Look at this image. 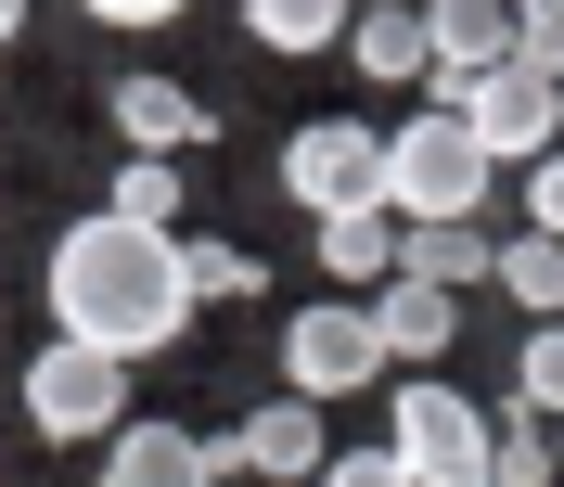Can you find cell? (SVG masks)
Wrapping results in <instances>:
<instances>
[{
    "label": "cell",
    "instance_id": "obj_1",
    "mask_svg": "<svg viewBox=\"0 0 564 487\" xmlns=\"http://www.w3.org/2000/svg\"><path fill=\"white\" fill-rule=\"evenodd\" d=\"M52 334H77V347H116V359H154V347H180V321L206 309L193 295V244L180 231H154V218H116V206H90L65 244H52Z\"/></svg>",
    "mask_w": 564,
    "mask_h": 487
},
{
    "label": "cell",
    "instance_id": "obj_2",
    "mask_svg": "<svg viewBox=\"0 0 564 487\" xmlns=\"http://www.w3.org/2000/svg\"><path fill=\"white\" fill-rule=\"evenodd\" d=\"M488 141L462 129L449 104H423L411 129H386V218H475L488 206Z\"/></svg>",
    "mask_w": 564,
    "mask_h": 487
},
{
    "label": "cell",
    "instance_id": "obj_3",
    "mask_svg": "<svg viewBox=\"0 0 564 487\" xmlns=\"http://www.w3.org/2000/svg\"><path fill=\"white\" fill-rule=\"evenodd\" d=\"M386 450L411 462V487H488V450H500V423L462 398V385H398V423H386Z\"/></svg>",
    "mask_w": 564,
    "mask_h": 487
},
{
    "label": "cell",
    "instance_id": "obj_4",
    "mask_svg": "<svg viewBox=\"0 0 564 487\" xmlns=\"http://www.w3.org/2000/svg\"><path fill=\"white\" fill-rule=\"evenodd\" d=\"M449 116L488 141V167H527V154L564 141V77H539V65H475V77L449 90Z\"/></svg>",
    "mask_w": 564,
    "mask_h": 487
},
{
    "label": "cell",
    "instance_id": "obj_5",
    "mask_svg": "<svg viewBox=\"0 0 564 487\" xmlns=\"http://www.w3.org/2000/svg\"><path fill=\"white\" fill-rule=\"evenodd\" d=\"M116 398H129V359H116V347H77V334H52V347L26 359V423H39V436H65V450L129 423Z\"/></svg>",
    "mask_w": 564,
    "mask_h": 487
},
{
    "label": "cell",
    "instance_id": "obj_6",
    "mask_svg": "<svg viewBox=\"0 0 564 487\" xmlns=\"http://www.w3.org/2000/svg\"><path fill=\"white\" fill-rule=\"evenodd\" d=\"M282 193L308 218H347V206H386V129H359V116H321V129L282 141Z\"/></svg>",
    "mask_w": 564,
    "mask_h": 487
},
{
    "label": "cell",
    "instance_id": "obj_7",
    "mask_svg": "<svg viewBox=\"0 0 564 487\" xmlns=\"http://www.w3.org/2000/svg\"><path fill=\"white\" fill-rule=\"evenodd\" d=\"M282 385H295V398H359V385H386V334H372V309H347V295L295 309V321H282Z\"/></svg>",
    "mask_w": 564,
    "mask_h": 487
},
{
    "label": "cell",
    "instance_id": "obj_8",
    "mask_svg": "<svg viewBox=\"0 0 564 487\" xmlns=\"http://www.w3.org/2000/svg\"><path fill=\"white\" fill-rule=\"evenodd\" d=\"M245 475V436H193V423H116V450L90 487H218Z\"/></svg>",
    "mask_w": 564,
    "mask_h": 487
},
{
    "label": "cell",
    "instance_id": "obj_9",
    "mask_svg": "<svg viewBox=\"0 0 564 487\" xmlns=\"http://www.w3.org/2000/svg\"><path fill=\"white\" fill-rule=\"evenodd\" d=\"M423 52H436V65H423V90L449 104L475 65H513V0H423Z\"/></svg>",
    "mask_w": 564,
    "mask_h": 487
},
{
    "label": "cell",
    "instance_id": "obj_10",
    "mask_svg": "<svg viewBox=\"0 0 564 487\" xmlns=\"http://www.w3.org/2000/svg\"><path fill=\"white\" fill-rule=\"evenodd\" d=\"M372 334H386V372H411V359H449L462 295H449V282H423V270H386V282H372Z\"/></svg>",
    "mask_w": 564,
    "mask_h": 487
},
{
    "label": "cell",
    "instance_id": "obj_11",
    "mask_svg": "<svg viewBox=\"0 0 564 487\" xmlns=\"http://www.w3.org/2000/svg\"><path fill=\"white\" fill-rule=\"evenodd\" d=\"M206 129H218V116L193 104L180 77H116V141H129V154H193Z\"/></svg>",
    "mask_w": 564,
    "mask_h": 487
},
{
    "label": "cell",
    "instance_id": "obj_12",
    "mask_svg": "<svg viewBox=\"0 0 564 487\" xmlns=\"http://www.w3.org/2000/svg\"><path fill=\"white\" fill-rule=\"evenodd\" d=\"M231 436H245V475H321V398H270V411L257 423H231Z\"/></svg>",
    "mask_w": 564,
    "mask_h": 487
},
{
    "label": "cell",
    "instance_id": "obj_13",
    "mask_svg": "<svg viewBox=\"0 0 564 487\" xmlns=\"http://www.w3.org/2000/svg\"><path fill=\"white\" fill-rule=\"evenodd\" d=\"M347 65L359 77H423L436 52H423V0H372V13H347Z\"/></svg>",
    "mask_w": 564,
    "mask_h": 487
},
{
    "label": "cell",
    "instance_id": "obj_14",
    "mask_svg": "<svg viewBox=\"0 0 564 487\" xmlns=\"http://www.w3.org/2000/svg\"><path fill=\"white\" fill-rule=\"evenodd\" d=\"M488 282H500L527 321H564V231H513V244H488Z\"/></svg>",
    "mask_w": 564,
    "mask_h": 487
},
{
    "label": "cell",
    "instance_id": "obj_15",
    "mask_svg": "<svg viewBox=\"0 0 564 487\" xmlns=\"http://www.w3.org/2000/svg\"><path fill=\"white\" fill-rule=\"evenodd\" d=\"M398 270H423V282H488V231L475 218H398Z\"/></svg>",
    "mask_w": 564,
    "mask_h": 487
},
{
    "label": "cell",
    "instance_id": "obj_16",
    "mask_svg": "<svg viewBox=\"0 0 564 487\" xmlns=\"http://www.w3.org/2000/svg\"><path fill=\"white\" fill-rule=\"evenodd\" d=\"M347 13L359 0H245V26L270 52H347Z\"/></svg>",
    "mask_w": 564,
    "mask_h": 487
},
{
    "label": "cell",
    "instance_id": "obj_17",
    "mask_svg": "<svg viewBox=\"0 0 564 487\" xmlns=\"http://www.w3.org/2000/svg\"><path fill=\"white\" fill-rule=\"evenodd\" d=\"M321 270H347V282H386V270H398V218H386V206H347V218H321Z\"/></svg>",
    "mask_w": 564,
    "mask_h": 487
},
{
    "label": "cell",
    "instance_id": "obj_18",
    "mask_svg": "<svg viewBox=\"0 0 564 487\" xmlns=\"http://www.w3.org/2000/svg\"><path fill=\"white\" fill-rule=\"evenodd\" d=\"M116 218H154V231H180V167H167V154H129V167H116Z\"/></svg>",
    "mask_w": 564,
    "mask_h": 487
},
{
    "label": "cell",
    "instance_id": "obj_19",
    "mask_svg": "<svg viewBox=\"0 0 564 487\" xmlns=\"http://www.w3.org/2000/svg\"><path fill=\"white\" fill-rule=\"evenodd\" d=\"M513 372H527V385H513V398L564 423V321H527V359H513Z\"/></svg>",
    "mask_w": 564,
    "mask_h": 487
},
{
    "label": "cell",
    "instance_id": "obj_20",
    "mask_svg": "<svg viewBox=\"0 0 564 487\" xmlns=\"http://www.w3.org/2000/svg\"><path fill=\"white\" fill-rule=\"evenodd\" d=\"M257 282H270V270H257L245 244H193V295H218V309H245Z\"/></svg>",
    "mask_w": 564,
    "mask_h": 487
},
{
    "label": "cell",
    "instance_id": "obj_21",
    "mask_svg": "<svg viewBox=\"0 0 564 487\" xmlns=\"http://www.w3.org/2000/svg\"><path fill=\"white\" fill-rule=\"evenodd\" d=\"M321 487H411V462H398V450H334Z\"/></svg>",
    "mask_w": 564,
    "mask_h": 487
},
{
    "label": "cell",
    "instance_id": "obj_22",
    "mask_svg": "<svg viewBox=\"0 0 564 487\" xmlns=\"http://www.w3.org/2000/svg\"><path fill=\"white\" fill-rule=\"evenodd\" d=\"M527 231H564V141L527 154Z\"/></svg>",
    "mask_w": 564,
    "mask_h": 487
},
{
    "label": "cell",
    "instance_id": "obj_23",
    "mask_svg": "<svg viewBox=\"0 0 564 487\" xmlns=\"http://www.w3.org/2000/svg\"><path fill=\"white\" fill-rule=\"evenodd\" d=\"M90 26H167V13H193V0H77Z\"/></svg>",
    "mask_w": 564,
    "mask_h": 487
},
{
    "label": "cell",
    "instance_id": "obj_24",
    "mask_svg": "<svg viewBox=\"0 0 564 487\" xmlns=\"http://www.w3.org/2000/svg\"><path fill=\"white\" fill-rule=\"evenodd\" d=\"M13 26H26V0H0V52H13Z\"/></svg>",
    "mask_w": 564,
    "mask_h": 487
},
{
    "label": "cell",
    "instance_id": "obj_25",
    "mask_svg": "<svg viewBox=\"0 0 564 487\" xmlns=\"http://www.w3.org/2000/svg\"><path fill=\"white\" fill-rule=\"evenodd\" d=\"M552 462H564V423H552Z\"/></svg>",
    "mask_w": 564,
    "mask_h": 487
},
{
    "label": "cell",
    "instance_id": "obj_26",
    "mask_svg": "<svg viewBox=\"0 0 564 487\" xmlns=\"http://www.w3.org/2000/svg\"><path fill=\"white\" fill-rule=\"evenodd\" d=\"M359 13H372V0H359Z\"/></svg>",
    "mask_w": 564,
    "mask_h": 487
}]
</instances>
